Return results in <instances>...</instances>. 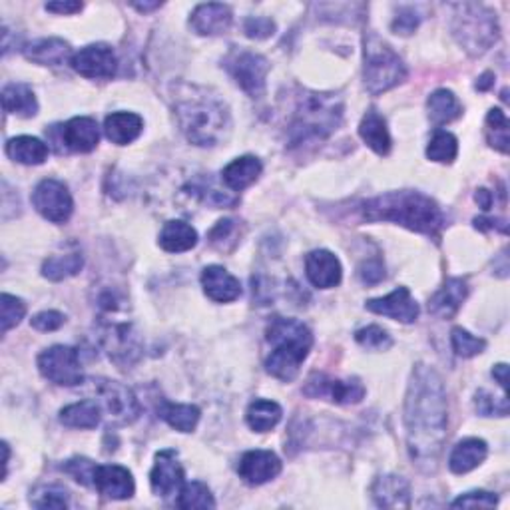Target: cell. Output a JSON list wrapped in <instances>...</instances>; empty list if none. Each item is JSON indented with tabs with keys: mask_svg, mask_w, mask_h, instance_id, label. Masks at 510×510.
Wrapping results in <instances>:
<instances>
[{
	"mask_svg": "<svg viewBox=\"0 0 510 510\" xmlns=\"http://www.w3.org/2000/svg\"><path fill=\"white\" fill-rule=\"evenodd\" d=\"M447 391L435 369L417 365L405 399L407 447L423 473H435L447 443Z\"/></svg>",
	"mask_w": 510,
	"mask_h": 510,
	"instance_id": "6da1fadb",
	"label": "cell"
},
{
	"mask_svg": "<svg viewBox=\"0 0 510 510\" xmlns=\"http://www.w3.org/2000/svg\"><path fill=\"white\" fill-rule=\"evenodd\" d=\"M359 209L367 222H393L431 237L441 236V229L445 227L443 209L435 199L413 189L389 192L367 199Z\"/></svg>",
	"mask_w": 510,
	"mask_h": 510,
	"instance_id": "7a4b0ae2",
	"label": "cell"
},
{
	"mask_svg": "<svg viewBox=\"0 0 510 510\" xmlns=\"http://www.w3.org/2000/svg\"><path fill=\"white\" fill-rule=\"evenodd\" d=\"M267 343L272 353L265 359V369L279 381H293L313 345V335L305 323L292 317H274L267 325Z\"/></svg>",
	"mask_w": 510,
	"mask_h": 510,
	"instance_id": "3957f363",
	"label": "cell"
},
{
	"mask_svg": "<svg viewBox=\"0 0 510 510\" xmlns=\"http://www.w3.org/2000/svg\"><path fill=\"white\" fill-rule=\"evenodd\" d=\"M178 124L189 142L196 146H216L229 132V112L222 100L207 96L204 90L182 96L176 104Z\"/></svg>",
	"mask_w": 510,
	"mask_h": 510,
	"instance_id": "277c9868",
	"label": "cell"
},
{
	"mask_svg": "<svg viewBox=\"0 0 510 510\" xmlns=\"http://www.w3.org/2000/svg\"><path fill=\"white\" fill-rule=\"evenodd\" d=\"M343 118V102L335 94L307 92L299 96L295 112L287 124V142L292 148L322 142L337 130Z\"/></svg>",
	"mask_w": 510,
	"mask_h": 510,
	"instance_id": "5b68a950",
	"label": "cell"
},
{
	"mask_svg": "<svg viewBox=\"0 0 510 510\" xmlns=\"http://www.w3.org/2000/svg\"><path fill=\"white\" fill-rule=\"evenodd\" d=\"M365 88L373 96L401 84L407 78V66L395 50L377 34L365 36Z\"/></svg>",
	"mask_w": 510,
	"mask_h": 510,
	"instance_id": "8992f818",
	"label": "cell"
},
{
	"mask_svg": "<svg viewBox=\"0 0 510 510\" xmlns=\"http://www.w3.org/2000/svg\"><path fill=\"white\" fill-rule=\"evenodd\" d=\"M453 33L467 53L473 56L486 53L498 40L496 16L478 5H458Z\"/></svg>",
	"mask_w": 510,
	"mask_h": 510,
	"instance_id": "52a82bcc",
	"label": "cell"
},
{
	"mask_svg": "<svg viewBox=\"0 0 510 510\" xmlns=\"http://www.w3.org/2000/svg\"><path fill=\"white\" fill-rule=\"evenodd\" d=\"M94 401L102 409L108 425L124 427L134 423L140 415V403L132 389L112 381V379H94Z\"/></svg>",
	"mask_w": 510,
	"mask_h": 510,
	"instance_id": "ba28073f",
	"label": "cell"
},
{
	"mask_svg": "<svg viewBox=\"0 0 510 510\" xmlns=\"http://www.w3.org/2000/svg\"><path fill=\"white\" fill-rule=\"evenodd\" d=\"M224 66L236 84L252 98H259L265 92L269 63L262 54L249 53V50H232L224 60Z\"/></svg>",
	"mask_w": 510,
	"mask_h": 510,
	"instance_id": "9c48e42d",
	"label": "cell"
},
{
	"mask_svg": "<svg viewBox=\"0 0 510 510\" xmlns=\"http://www.w3.org/2000/svg\"><path fill=\"white\" fill-rule=\"evenodd\" d=\"M38 369L43 377L54 385L74 387L84 381L78 349L68 345H54L40 353Z\"/></svg>",
	"mask_w": 510,
	"mask_h": 510,
	"instance_id": "30bf717a",
	"label": "cell"
},
{
	"mask_svg": "<svg viewBox=\"0 0 510 510\" xmlns=\"http://www.w3.org/2000/svg\"><path fill=\"white\" fill-rule=\"evenodd\" d=\"M33 204L40 216L54 224L68 222V217L72 216L74 209L72 196H70L68 188L63 182H58V179H43L34 189Z\"/></svg>",
	"mask_w": 510,
	"mask_h": 510,
	"instance_id": "8fae6325",
	"label": "cell"
},
{
	"mask_svg": "<svg viewBox=\"0 0 510 510\" xmlns=\"http://www.w3.org/2000/svg\"><path fill=\"white\" fill-rule=\"evenodd\" d=\"M303 393L313 399L329 397L337 405H357L363 401L365 387L359 379H332L322 373H313L307 379Z\"/></svg>",
	"mask_w": 510,
	"mask_h": 510,
	"instance_id": "7c38bea8",
	"label": "cell"
},
{
	"mask_svg": "<svg viewBox=\"0 0 510 510\" xmlns=\"http://www.w3.org/2000/svg\"><path fill=\"white\" fill-rule=\"evenodd\" d=\"M149 485L154 495L169 498L179 495L184 486V468L178 463V453L174 448H164L156 455V463L149 473Z\"/></svg>",
	"mask_w": 510,
	"mask_h": 510,
	"instance_id": "4fadbf2b",
	"label": "cell"
},
{
	"mask_svg": "<svg viewBox=\"0 0 510 510\" xmlns=\"http://www.w3.org/2000/svg\"><path fill=\"white\" fill-rule=\"evenodd\" d=\"M70 64L84 78H112L118 70L116 54L108 44H90L78 50Z\"/></svg>",
	"mask_w": 510,
	"mask_h": 510,
	"instance_id": "5bb4252c",
	"label": "cell"
},
{
	"mask_svg": "<svg viewBox=\"0 0 510 510\" xmlns=\"http://www.w3.org/2000/svg\"><path fill=\"white\" fill-rule=\"evenodd\" d=\"M102 345L110 359H112L120 369L134 365L140 359V349H142L140 347V339L134 333L132 325L128 323L106 327L102 333Z\"/></svg>",
	"mask_w": 510,
	"mask_h": 510,
	"instance_id": "9a60e30c",
	"label": "cell"
},
{
	"mask_svg": "<svg viewBox=\"0 0 510 510\" xmlns=\"http://www.w3.org/2000/svg\"><path fill=\"white\" fill-rule=\"evenodd\" d=\"M365 307L371 313L391 317L401 323H413L419 317V303L407 287H397L395 292L381 299H369Z\"/></svg>",
	"mask_w": 510,
	"mask_h": 510,
	"instance_id": "2e32d148",
	"label": "cell"
},
{
	"mask_svg": "<svg viewBox=\"0 0 510 510\" xmlns=\"http://www.w3.org/2000/svg\"><path fill=\"white\" fill-rule=\"evenodd\" d=\"M94 488L112 501H126V498L134 496L136 485L128 468L120 465H98L94 473Z\"/></svg>",
	"mask_w": 510,
	"mask_h": 510,
	"instance_id": "e0dca14e",
	"label": "cell"
},
{
	"mask_svg": "<svg viewBox=\"0 0 510 510\" xmlns=\"http://www.w3.org/2000/svg\"><path fill=\"white\" fill-rule=\"evenodd\" d=\"M237 473L244 478V483L259 486L274 481L282 473V461L272 451H247L239 461Z\"/></svg>",
	"mask_w": 510,
	"mask_h": 510,
	"instance_id": "ac0fdd59",
	"label": "cell"
},
{
	"mask_svg": "<svg viewBox=\"0 0 510 510\" xmlns=\"http://www.w3.org/2000/svg\"><path fill=\"white\" fill-rule=\"evenodd\" d=\"M307 279L319 289H332L342 284L343 269L339 259L327 249H315L305 257Z\"/></svg>",
	"mask_w": 510,
	"mask_h": 510,
	"instance_id": "d6986e66",
	"label": "cell"
},
{
	"mask_svg": "<svg viewBox=\"0 0 510 510\" xmlns=\"http://www.w3.org/2000/svg\"><path fill=\"white\" fill-rule=\"evenodd\" d=\"M232 8L227 5H199L192 13V18H189V26L194 28V33L202 36H217L232 26Z\"/></svg>",
	"mask_w": 510,
	"mask_h": 510,
	"instance_id": "ffe728a7",
	"label": "cell"
},
{
	"mask_svg": "<svg viewBox=\"0 0 510 510\" xmlns=\"http://www.w3.org/2000/svg\"><path fill=\"white\" fill-rule=\"evenodd\" d=\"M63 144L68 149H72L76 154H88L98 146L100 142V130L96 120L78 116L63 126V134H60Z\"/></svg>",
	"mask_w": 510,
	"mask_h": 510,
	"instance_id": "44dd1931",
	"label": "cell"
},
{
	"mask_svg": "<svg viewBox=\"0 0 510 510\" xmlns=\"http://www.w3.org/2000/svg\"><path fill=\"white\" fill-rule=\"evenodd\" d=\"M202 285L206 295L217 303H229L242 295V285L222 265H207L202 272Z\"/></svg>",
	"mask_w": 510,
	"mask_h": 510,
	"instance_id": "7402d4cb",
	"label": "cell"
},
{
	"mask_svg": "<svg viewBox=\"0 0 510 510\" xmlns=\"http://www.w3.org/2000/svg\"><path fill=\"white\" fill-rule=\"evenodd\" d=\"M373 498L383 508H409L411 506V488L403 476L383 475L379 476L373 488Z\"/></svg>",
	"mask_w": 510,
	"mask_h": 510,
	"instance_id": "603a6c76",
	"label": "cell"
},
{
	"mask_svg": "<svg viewBox=\"0 0 510 510\" xmlns=\"http://www.w3.org/2000/svg\"><path fill=\"white\" fill-rule=\"evenodd\" d=\"M467 295H468V285L465 279L461 277L448 279V282L431 297V302H428V312L437 317L451 319L458 309H461Z\"/></svg>",
	"mask_w": 510,
	"mask_h": 510,
	"instance_id": "cb8c5ba5",
	"label": "cell"
},
{
	"mask_svg": "<svg viewBox=\"0 0 510 510\" xmlns=\"http://www.w3.org/2000/svg\"><path fill=\"white\" fill-rule=\"evenodd\" d=\"M24 56L43 66H63L72 60V48L63 38H43L24 48Z\"/></svg>",
	"mask_w": 510,
	"mask_h": 510,
	"instance_id": "d4e9b609",
	"label": "cell"
},
{
	"mask_svg": "<svg viewBox=\"0 0 510 510\" xmlns=\"http://www.w3.org/2000/svg\"><path fill=\"white\" fill-rule=\"evenodd\" d=\"M359 136L363 138V142L371 148L375 154L387 156L391 152V134H389L385 118L379 114L375 108L369 110L363 116L361 124H359Z\"/></svg>",
	"mask_w": 510,
	"mask_h": 510,
	"instance_id": "484cf974",
	"label": "cell"
},
{
	"mask_svg": "<svg viewBox=\"0 0 510 510\" xmlns=\"http://www.w3.org/2000/svg\"><path fill=\"white\" fill-rule=\"evenodd\" d=\"M486 455L488 445L483 438H465V441H461L453 448L451 458H448V467H451L455 475L471 473L473 468L483 465Z\"/></svg>",
	"mask_w": 510,
	"mask_h": 510,
	"instance_id": "4316f807",
	"label": "cell"
},
{
	"mask_svg": "<svg viewBox=\"0 0 510 510\" xmlns=\"http://www.w3.org/2000/svg\"><path fill=\"white\" fill-rule=\"evenodd\" d=\"M144 120L134 112H114L106 118L104 132L110 142L118 146H126L142 134Z\"/></svg>",
	"mask_w": 510,
	"mask_h": 510,
	"instance_id": "83f0119b",
	"label": "cell"
},
{
	"mask_svg": "<svg viewBox=\"0 0 510 510\" xmlns=\"http://www.w3.org/2000/svg\"><path fill=\"white\" fill-rule=\"evenodd\" d=\"M262 162L255 156H244L234 159L232 164H227L222 172L224 184L234 189V192H242V189L252 186L255 179L262 176Z\"/></svg>",
	"mask_w": 510,
	"mask_h": 510,
	"instance_id": "f1b7e54d",
	"label": "cell"
},
{
	"mask_svg": "<svg viewBox=\"0 0 510 510\" xmlns=\"http://www.w3.org/2000/svg\"><path fill=\"white\" fill-rule=\"evenodd\" d=\"M196 244H197V232L189 224L179 222V219L166 222L162 232H159V245L169 254L189 252V249L196 247Z\"/></svg>",
	"mask_w": 510,
	"mask_h": 510,
	"instance_id": "f546056e",
	"label": "cell"
},
{
	"mask_svg": "<svg viewBox=\"0 0 510 510\" xmlns=\"http://www.w3.org/2000/svg\"><path fill=\"white\" fill-rule=\"evenodd\" d=\"M3 106H5V112L23 116V118H33L38 112V102H36L33 88L23 82H13V84L5 86Z\"/></svg>",
	"mask_w": 510,
	"mask_h": 510,
	"instance_id": "4dcf8cb0",
	"label": "cell"
},
{
	"mask_svg": "<svg viewBox=\"0 0 510 510\" xmlns=\"http://www.w3.org/2000/svg\"><path fill=\"white\" fill-rule=\"evenodd\" d=\"M102 409L94 399H86L60 411V423L70 428H94L102 421Z\"/></svg>",
	"mask_w": 510,
	"mask_h": 510,
	"instance_id": "1f68e13d",
	"label": "cell"
},
{
	"mask_svg": "<svg viewBox=\"0 0 510 510\" xmlns=\"http://www.w3.org/2000/svg\"><path fill=\"white\" fill-rule=\"evenodd\" d=\"M6 154L18 164L24 166H38L43 164L48 158V146L43 140L33 138V136H18L8 140L6 144Z\"/></svg>",
	"mask_w": 510,
	"mask_h": 510,
	"instance_id": "d6a6232c",
	"label": "cell"
},
{
	"mask_svg": "<svg viewBox=\"0 0 510 510\" xmlns=\"http://www.w3.org/2000/svg\"><path fill=\"white\" fill-rule=\"evenodd\" d=\"M427 110L435 126H445L463 114V106L458 102V98L447 88L437 90V92L428 96Z\"/></svg>",
	"mask_w": 510,
	"mask_h": 510,
	"instance_id": "836d02e7",
	"label": "cell"
},
{
	"mask_svg": "<svg viewBox=\"0 0 510 510\" xmlns=\"http://www.w3.org/2000/svg\"><path fill=\"white\" fill-rule=\"evenodd\" d=\"M282 407L275 401H265V399H257L252 405L247 407L245 421L249 428H254L255 433H267L282 421Z\"/></svg>",
	"mask_w": 510,
	"mask_h": 510,
	"instance_id": "e575fe53",
	"label": "cell"
},
{
	"mask_svg": "<svg viewBox=\"0 0 510 510\" xmlns=\"http://www.w3.org/2000/svg\"><path fill=\"white\" fill-rule=\"evenodd\" d=\"M158 415L179 433H192L199 423V417H202L199 409L194 405H176L168 401H162V405H159Z\"/></svg>",
	"mask_w": 510,
	"mask_h": 510,
	"instance_id": "d590c367",
	"label": "cell"
},
{
	"mask_svg": "<svg viewBox=\"0 0 510 510\" xmlns=\"http://www.w3.org/2000/svg\"><path fill=\"white\" fill-rule=\"evenodd\" d=\"M84 265V257L80 254H66V255H53L48 257L43 265V275L50 282H63V279L72 277L80 274Z\"/></svg>",
	"mask_w": 510,
	"mask_h": 510,
	"instance_id": "8d00e7d4",
	"label": "cell"
},
{
	"mask_svg": "<svg viewBox=\"0 0 510 510\" xmlns=\"http://www.w3.org/2000/svg\"><path fill=\"white\" fill-rule=\"evenodd\" d=\"M458 154V142L451 132H445V130H437L435 136L431 138V142L427 146V156L428 159L438 164H453L455 158Z\"/></svg>",
	"mask_w": 510,
	"mask_h": 510,
	"instance_id": "74e56055",
	"label": "cell"
},
{
	"mask_svg": "<svg viewBox=\"0 0 510 510\" xmlns=\"http://www.w3.org/2000/svg\"><path fill=\"white\" fill-rule=\"evenodd\" d=\"M486 140L501 154H508V118L501 108H493L486 114Z\"/></svg>",
	"mask_w": 510,
	"mask_h": 510,
	"instance_id": "f35d334b",
	"label": "cell"
},
{
	"mask_svg": "<svg viewBox=\"0 0 510 510\" xmlns=\"http://www.w3.org/2000/svg\"><path fill=\"white\" fill-rule=\"evenodd\" d=\"M178 506L192 510V508H216L214 495L204 483H184L182 491L178 496Z\"/></svg>",
	"mask_w": 510,
	"mask_h": 510,
	"instance_id": "ab89813d",
	"label": "cell"
},
{
	"mask_svg": "<svg viewBox=\"0 0 510 510\" xmlns=\"http://www.w3.org/2000/svg\"><path fill=\"white\" fill-rule=\"evenodd\" d=\"M451 342H453V349L458 357L468 359V357H475L478 353H483L486 349V342L481 337H475L467 332L463 327H455L453 329V335H451Z\"/></svg>",
	"mask_w": 510,
	"mask_h": 510,
	"instance_id": "60d3db41",
	"label": "cell"
},
{
	"mask_svg": "<svg viewBox=\"0 0 510 510\" xmlns=\"http://www.w3.org/2000/svg\"><path fill=\"white\" fill-rule=\"evenodd\" d=\"M357 343L365 347V349H371V351H387V349H391L393 345V339L389 335L383 327L379 325H369L359 329L355 333Z\"/></svg>",
	"mask_w": 510,
	"mask_h": 510,
	"instance_id": "b9f144b4",
	"label": "cell"
},
{
	"mask_svg": "<svg viewBox=\"0 0 510 510\" xmlns=\"http://www.w3.org/2000/svg\"><path fill=\"white\" fill-rule=\"evenodd\" d=\"M96 463L90 461L84 457H74L63 465V471L70 476H74V481L82 486H94V473H96Z\"/></svg>",
	"mask_w": 510,
	"mask_h": 510,
	"instance_id": "7bdbcfd3",
	"label": "cell"
},
{
	"mask_svg": "<svg viewBox=\"0 0 510 510\" xmlns=\"http://www.w3.org/2000/svg\"><path fill=\"white\" fill-rule=\"evenodd\" d=\"M475 407H476L478 415H483V417H506L508 415L506 395L493 397L486 391H478L475 397Z\"/></svg>",
	"mask_w": 510,
	"mask_h": 510,
	"instance_id": "ee69618b",
	"label": "cell"
},
{
	"mask_svg": "<svg viewBox=\"0 0 510 510\" xmlns=\"http://www.w3.org/2000/svg\"><path fill=\"white\" fill-rule=\"evenodd\" d=\"M26 313V305L23 299H18L14 295L3 293V333H6L8 329H13L20 323V319Z\"/></svg>",
	"mask_w": 510,
	"mask_h": 510,
	"instance_id": "f6af8a7d",
	"label": "cell"
},
{
	"mask_svg": "<svg viewBox=\"0 0 510 510\" xmlns=\"http://www.w3.org/2000/svg\"><path fill=\"white\" fill-rule=\"evenodd\" d=\"M244 33L249 38H255V40H264L275 34V23L272 18L267 16H254V18H247L245 24H244Z\"/></svg>",
	"mask_w": 510,
	"mask_h": 510,
	"instance_id": "bcb514c9",
	"label": "cell"
},
{
	"mask_svg": "<svg viewBox=\"0 0 510 510\" xmlns=\"http://www.w3.org/2000/svg\"><path fill=\"white\" fill-rule=\"evenodd\" d=\"M498 505V496L493 493H486V491H475V493H467L463 496H458L457 501L451 505L455 508H476V506H483V508H493Z\"/></svg>",
	"mask_w": 510,
	"mask_h": 510,
	"instance_id": "7dc6e473",
	"label": "cell"
},
{
	"mask_svg": "<svg viewBox=\"0 0 510 510\" xmlns=\"http://www.w3.org/2000/svg\"><path fill=\"white\" fill-rule=\"evenodd\" d=\"M419 23H421V16H419L415 8H401V10H399V14L395 16L391 28H393L395 34L409 36V34L415 33Z\"/></svg>",
	"mask_w": 510,
	"mask_h": 510,
	"instance_id": "c3c4849f",
	"label": "cell"
},
{
	"mask_svg": "<svg viewBox=\"0 0 510 510\" xmlns=\"http://www.w3.org/2000/svg\"><path fill=\"white\" fill-rule=\"evenodd\" d=\"M33 505L36 508H68V496L60 488H43L34 498Z\"/></svg>",
	"mask_w": 510,
	"mask_h": 510,
	"instance_id": "681fc988",
	"label": "cell"
},
{
	"mask_svg": "<svg viewBox=\"0 0 510 510\" xmlns=\"http://www.w3.org/2000/svg\"><path fill=\"white\" fill-rule=\"evenodd\" d=\"M64 323H66V317L58 312H43L30 319V325H33L36 332H43V333L56 332V329H60Z\"/></svg>",
	"mask_w": 510,
	"mask_h": 510,
	"instance_id": "f907efd6",
	"label": "cell"
},
{
	"mask_svg": "<svg viewBox=\"0 0 510 510\" xmlns=\"http://www.w3.org/2000/svg\"><path fill=\"white\" fill-rule=\"evenodd\" d=\"M359 277L363 279V284L375 285L379 282H383L385 277V265L381 259H369L361 267H359Z\"/></svg>",
	"mask_w": 510,
	"mask_h": 510,
	"instance_id": "816d5d0a",
	"label": "cell"
},
{
	"mask_svg": "<svg viewBox=\"0 0 510 510\" xmlns=\"http://www.w3.org/2000/svg\"><path fill=\"white\" fill-rule=\"evenodd\" d=\"M236 229L237 222H234V219H222V222H217L212 232H209V242H212V245L224 249V242H227V239L236 234Z\"/></svg>",
	"mask_w": 510,
	"mask_h": 510,
	"instance_id": "f5cc1de1",
	"label": "cell"
},
{
	"mask_svg": "<svg viewBox=\"0 0 510 510\" xmlns=\"http://www.w3.org/2000/svg\"><path fill=\"white\" fill-rule=\"evenodd\" d=\"M82 8H84L82 3H72V0H70V3H48L46 5L48 13H58V14H76Z\"/></svg>",
	"mask_w": 510,
	"mask_h": 510,
	"instance_id": "db71d44e",
	"label": "cell"
},
{
	"mask_svg": "<svg viewBox=\"0 0 510 510\" xmlns=\"http://www.w3.org/2000/svg\"><path fill=\"white\" fill-rule=\"evenodd\" d=\"M475 227L476 229H501L503 234L508 232V227L505 222H498V219H486V217H476L475 219Z\"/></svg>",
	"mask_w": 510,
	"mask_h": 510,
	"instance_id": "11a10c76",
	"label": "cell"
},
{
	"mask_svg": "<svg viewBox=\"0 0 510 510\" xmlns=\"http://www.w3.org/2000/svg\"><path fill=\"white\" fill-rule=\"evenodd\" d=\"M493 377L498 381V385L503 387V391L506 393V383H508V365L501 363L493 369Z\"/></svg>",
	"mask_w": 510,
	"mask_h": 510,
	"instance_id": "9f6ffc18",
	"label": "cell"
},
{
	"mask_svg": "<svg viewBox=\"0 0 510 510\" xmlns=\"http://www.w3.org/2000/svg\"><path fill=\"white\" fill-rule=\"evenodd\" d=\"M475 199L483 209H491V206H493V194L488 192V189H478V192L475 194Z\"/></svg>",
	"mask_w": 510,
	"mask_h": 510,
	"instance_id": "6f0895ef",
	"label": "cell"
},
{
	"mask_svg": "<svg viewBox=\"0 0 510 510\" xmlns=\"http://www.w3.org/2000/svg\"><path fill=\"white\" fill-rule=\"evenodd\" d=\"M493 78H495L493 72H485V74L481 76V80H478V82H476V90H483V92H485V90L491 88Z\"/></svg>",
	"mask_w": 510,
	"mask_h": 510,
	"instance_id": "680465c9",
	"label": "cell"
},
{
	"mask_svg": "<svg viewBox=\"0 0 510 510\" xmlns=\"http://www.w3.org/2000/svg\"><path fill=\"white\" fill-rule=\"evenodd\" d=\"M136 10H140V13H149V10H156L162 6V3H144V5H132Z\"/></svg>",
	"mask_w": 510,
	"mask_h": 510,
	"instance_id": "91938a15",
	"label": "cell"
}]
</instances>
